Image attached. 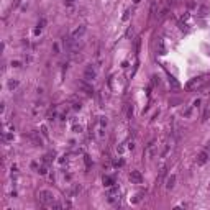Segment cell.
<instances>
[{"label": "cell", "mask_w": 210, "mask_h": 210, "mask_svg": "<svg viewBox=\"0 0 210 210\" xmlns=\"http://www.w3.org/2000/svg\"><path fill=\"white\" fill-rule=\"evenodd\" d=\"M174 182H176V176H169L168 179H166V189H173L174 187Z\"/></svg>", "instance_id": "9"}, {"label": "cell", "mask_w": 210, "mask_h": 210, "mask_svg": "<svg viewBox=\"0 0 210 210\" xmlns=\"http://www.w3.org/2000/svg\"><path fill=\"white\" fill-rule=\"evenodd\" d=\"M208 161V154H207V151H202L200 154L197 156V164L199 166H204L205 163Z\"/></svg>", "instance_id": "7"}, {"label": "cell", "mask_w": 210, "mask_h": 210, "mask_svg": "<svg viewBox=\"0 0 210 210\" xmlns=\"http://www.w3.org/2000/svg\"><path fill=\"white\" fill-rule=\"evenodd\" d=\"M208 12H210L208 7H200V8H199V15H200V17H205Z\"/></svg>", "instance_id": "11"}, {"label": "cell", "mask_w": 210, "mask_h": 210, "mask_svg": "<svg viewBox=\"0 0 210 210\" xmlns=\"http://www.w3.org/2000/svg\"><path fill=\"white\" fill-rule=\"evenodd\" d=\"M66 2H74V0H66Z\"/></svg>", "instance_id": "17"}, {"label": "cell", "mask_w": 210, "mask_h": 210, "mask_svg": "<svg viewBox=\"0 0 210 210\" xmlns=\"http://www.w3.org/2000/svg\"><path fill=\"white\" fill-rule=\"evenodd\" d=\"M166 171H168L166 168H163V169H161V173H159V177H158V182H161V181H163V177L166 176Z\"/></svg>", "instance_id": "13"}, {"label": "cell", "mask_w": 210, "mask_h": 210, "mask_svg": "<svg viewBox=\"0 0 210 210\" xmlns=\"http://www.w3.org/2000/svg\"><path fill=\"white\" fill-rule=\"evenodd\" d=\"M38 199H40V202L45 204V205L54 202V195H52L51 190H40V192H38Z\"/></svg>", "instance_id": "1"}, {"label": "cell", "mask_w": 210, "mask_h": 210, "mask_svg": "<svg viewBox=\"0 0 210 210\" xmlns=\"http://www.w3.org/2000/svg\"><path fill=\"white\" fill-rule=\"evenodd\" d=\"M128 17H130V10L125 12V15H123V20H128Z\"/></svg>", "instance_id": "15"}, {"label": "cell", "mask_w": 210, "mask_h": 210, "mask_svg": "<svg viewBox=\"0 0 210 210\" xmlns=\"http://www.w3.org/2000/svg\"><path fill=\"white\" fill-rule=\"evenodd\" d=\"M158 51H159V54H166V48H164V43L163 40L158 41Z\"/></svg>", "instance_id": "10"}, {"label": "cell", "mask_w": 210, "mask_h": 210, "mask_svg": "<svg viewBox=\"0 0 210 210\" xmlns=\"http://www.w3.org/2000/svg\"><path fill=\"white\" fill-rule=\"evenodd\" d=\"M85 30H87V28H85V26H79L77 30H76V31H74L71 36H72L74 40H80V38H82V35L85 33Z\"/></svg>", "instance_id": "8"}, {"label": "cell", "mask_w": 210, "mask_h": 210, "mask_svg": "<svg viewBox=\"0 0 210 210\" xmlns=\"http://www.w3.org/2000/svg\"><path fill=\"white\" fill-rule=\"evenodd\" d=\"M103 184L107 185V187H112V185H113V179L108 177V176H105V177H103Z\"/></svg>", "instance_id": "12"}, {"label": "cell", "mask_w": 210, "mask_h": 210, "mask_svg": "<svg viewBox=\"0 0 210 210\" xmlns=\"http://www.w3.org/2000/svg\"><path fill=\"white\" fill-rule=\"evenodd\" d=\"M158 141H151L150 145L146 146V150H145V154H146V158H154L156 154H158Z\"/></svg>", "instance_id": "2"}, {"label": "cell", "mask_w": 210, "mask_h": 210, "mask_svg": "<svg viewBox=\"0 0 210 210\" xmlns=\"http://www.w3.org/2000/svg\"><path fill=\"white\" fill-rule=\"evenodd\" d=\"M202 84V77H195V79H192L190 82H187V85H185V89L187 90H192V89H195L197 85H200Z\"/></svg>", "instance_id": "6"}, {"label": "cell", "mask_w": 210, "mask_h": 210, "mask_svg": "<svg viewBox=\"0 0 210 210\" xmlns=\"http://www.w3.org/2000/svg\"><path fill=\"white\" fill-rule=\"evenodd\" d=\"M17 85H18V82H17V80H10V82H8V87H10V89H15Z\"/></svg>", "instance_id": "14"}, {"label": "cell", "mask_w": 210, "mask_h": 210, "mask_svg": "<svg viewBox=\"0 0 210 210\" xmlns=\"http://www.w3.org/2000/svg\"><path fill=\"white\" fill-rule=\"evenodd\" d=\"M130 181L133 184H141L143 182V176L138 173V171H131V173H130Z\"/></svg>", "instance_id": "5"}, {"label": "cell", "mask_w": 210, "mask_h": 210, "mask_svg": "<svg viewBox=\"0 0 210 210\" xmlns=\"http://www.w3.org/2000/svg\"><path fill=\"white\" fill-rule=\"evenodd\" d=\"M205 151H207V154H208V161H210V145L207 146V150H205Z\"/></svg>", "instance_id": "16"}, {"label": "cell", "mask_w": 210, "mask_h": 210, "mask_svg": "<svg viewBox=\"0 0 210 210\" xmlns=\"http://www.w3.org/2000/svg\"><path fill=\"white\" fill-rule=\"evenodd\" d=\"M95 77H97V71H95L92 66H87V68H85V72H84V79L85 80H94Z\"/></svg>", "instance_id": "3"}, {"label": "cell", "mask_w": 210, "mask_h": 210, "mask_svg": "<svg viewBox=\"0 0 210 210\" xmlns=\"http://www.w3.org/2000/svg\"><path fill=\"white\" fill-rule=\"evenodd\" d=\"M118 194H120L118 187H112V189L107 192V200H108V202H115V200L118 199Z\"/></svg>", "instance_id": "4"}]
</instances>
